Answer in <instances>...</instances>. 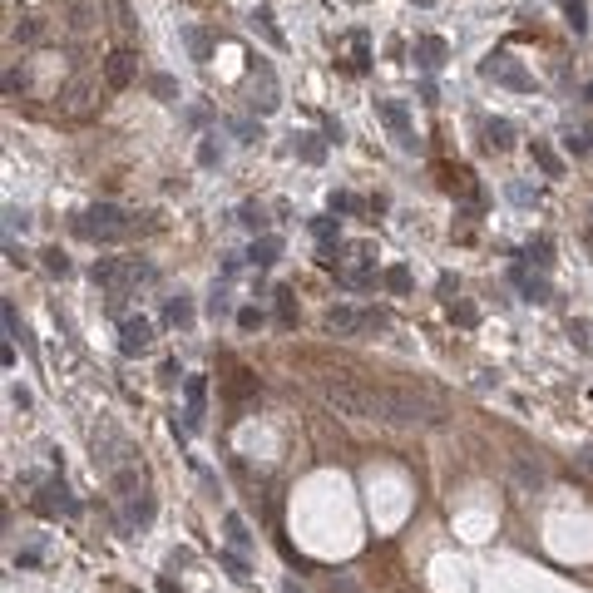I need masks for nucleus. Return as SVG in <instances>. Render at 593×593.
<instances>
[{
    "label": "nucleus",
    "mask_w": 593,
    "mask_h": 593,
    "mask_svg": "<svg viewBox=\"0 0 593 593\" xmlns=\"http://www.w3.org/2000/svg\"><path fill=\"white\" fill-rule=\"evenodd\" d=\"M569 25H573V30L588 25V20H583V0H569Z\"/></svg>",
    "instance_id": "obj_29"
},
{
    "label": "nucleus",
    "mask_w": 593,
    "mask_h": 593,
    "mask_svg": "<svg viewBox=\"0 0 593 593\" xmlns=\"http://www.w3.org/2000/svg\"><path fill=\"white\" fill-rule=\"evenodd\" d=\"M277 252H282V238H272V233H262V238L252 242V262H257V267H272Z\"/></svg>",
    "instance_id": "obj_13"
},
{
    "label": "nucleus",
    "mask_w": 593,
    "mask_h": 593,
    "mask_svg": "<svg viewBox=\"0 0 593 593\" xmlns=\"http://www.w3.org/2000/svg\"><path fill=\"white\" fill-rule=\"evenodd\" d=\"M371 401H376L371 420H386V425H436L440 420L436 406L410 396V391H371Z\"/></svg>",
    "instance_id": "obj_2"
},
{
    "label": "nucleus",
    "mask_w": 593,
    "mask_h": 593,
    "mask_svg": "<svg viewBox=\"0 0 593 593\" xmlns=\"http://www.w3.org/2000/svg\"><path fill=\"white\" fill-rule=\"evenodd\" d=\"M94 282H104V287H114V282H119V262H114V257H104V262H94Z\"/></svg>",
    "instance_id": "obj_17"
},
{
    "label": "nucleus",
    "mask_w": 593,
    "mask_h": 593,
    "mask_svg": "<svg viewBox=\"0 0 593 593\" xmlns=\"http://www.w3.org/2000/svg\"><path fill=\"white\" fill-rule=\"evenodd\" d=\"M124 233H129V218L114 203H99L79 218V238H89V242H119Z\"/></svg>",
    "instance_id": "obj_3"
},
{
    "label": "nucleus",
    "mask_w": 593,
    "mask_h": 593,
    "mask_svg": "<svg viewBox=\"0 0 593 593\" xmlns=\"http://www.w3.org/2000/svg\"><path fill=\"white\" fill-rule=\"evenodd\" d=\"M238 327H247V332L262 327V311H257V307H242V311H238Z\"/></svg>",
    "instance_id": "obj_26"
},
{
    "label": "nucleus",
    "mask_w": 593,
    "mask_h": 593,
    "mask_svg": "<svg viewBox=\"0 0 593 593\" xmlns=\"http://www.w3.org/2000/svg\"><path fill=\"white\" fill-rule=\"evenodd\" d=\"M252 20H257V30H262V35H267V40H272V45H277V49H282V30H277V25H272V10H267V6H257V15H252Z\"/></svg>",
    "instance_id": "obj_16"
},
{
    "label": "nucleus",
    "mask_w": 593,
    "mask_h": 593,
    "mask_svg": "<svg viewBox=\"0 0 593 593\" xmlns=\"http://www.w3.org/2000/svg\"><path fill=\"white\" fill-rule=\"evenodd\" d=\"M203 396H208V381L203 376H188V430L203 425Z\"/></svg>",
    "instance_id": "obj_11"
},
{
    "label": "nucleus",
    "mask_w": 593,
    "mask_h": 593,
    "mask_svg": "<svg viewBox=\"0 0 593 593\" xmlns=\"http://www.w3.org/2000/svg\"><path fill=\"white\" fill-rule=\"evenodd\" d=\"M223 564H228V573H233V578H247V564H242V559H238V554H228V559H223Z\"/></svg>",
    "instance_id": "obj_32"
},
{
    "label": "nucleus",
    "mask_w": 593,
    "mask_h": 593,
    "mask_svg": "<svg viewBox=\"0 0 593 593\" xmlns=\"http://www.w3.org/2000/svg\"><path fill=\"white\" fill-rule=\"evenodd\" d=\"M391 316L386 311H356V307H332L327 311V332L337 337H356V332H386Z\"/></svg>",
    "instance_id": "obj_4"
},
{
    "label": "nucleus",
    "mask_w": 593,
    "mask_h": 593,
    "mask_svg": "<svg viewBox=\"0 0 593 593\" xmlns=\"http://www.w3.org/2000/svg\"><path fill=\"white\" fill-rule=\"evenodd\" d=\"M583 465H588V470H593V450H588V455H583Z\"/></svg>",
    "instance_id": "obj_33"
},
{
    "label": "nucleus",
    "mask_w": 593,
    "mask_h": 593,
    "mask_svg": "<svg viewBox=\"0 0 593 593\" xmlns=\"http://www.w3.org/2000/svg\"><path fill=\"white\" fill-rule=\"evenodd\" d=\"M164 316L174 321V327H188V321H193V307H188V297H183V292H178V297H169Z\"/></svg>",
    "instance_id": "obj_14"
},
{
    "label": "nucleus",
    "mask_w": 593,
    "mask_h": 593,
    "mask_svg": "<svg viewBox=\"0 0 593 593\" xmlns=\"http://www.w3.org/2000/svg\"><path fill=\"white\" fill-rule=\"evenodd\" d=\"M119 337H124L119 346H124V351L134 356V351H144V346L153 341V327H148V321H144V316H129V321H124V327H119Z\"/></svg>",
    "instance_id": "obj_7"
},
{
    "label": "nucleus",
    "mask_w": 593,
    "mask_h": 593,
    "mask_svg": "<svg viewBox=\"0 0 593 593\" xmlns=\"http://www.w3.org/2000/svg\"><path fill=\"white\" fill-rule=\"evenodd\" d=\"M277 316L292 321V292H277Z\"/></svg>",
    "instance_id": "obj_31"
},
{
    "label": "nucleus",
    "mask_w": 593,
    "mask_h": 593,
    "mask_svg": "<svg viewBox=\"0 0 593 593\" xmlns=\"http://www.w3.org/2000/svg\"><path fill=\"white\" fill-rule=\"evenodd\" d=\"M104 79H109V89H124V84L134 79V55H129V49H114V55H109Z\"/></svg>",
    "instance_id": "obj_9"
},
{
    "label": "nucleus",
    "mask_w": 593,
    "mask_h": 593,
    "mask_svg": "<svg viewBox=\"0 0 593 593\" xmlns=\"http://www.w3.org/2000/svg\"><path fill=\"white\" fill-rule=\"evenodd\" d=\"M327 593H361V583H356L351 573H332V583H327Z\"/></svg>",
    "instance_id": "obj_20"
},
{
    "label": "nucleus",
    "mask_w": 593,
    "mask_h": 593,
    "mask_svg": "<svg viewBox=\"0 0 593 593\" xmlns=\"http://www.w3.org/2000/svg\"><path fill=\"white\" fill-rule=\"evenodd\" d=\"M297 139H302L297 148H302V158H307V164H321V144H316L311 134H297Z\"/></svg>",
    "instance_id": "obj_21"
},
{
    "label": "nucleus",
    "mask_w": 593,
    "mask_h": 593,
    "mask_svg": "<svg viewBox=\"0 0 593 593\" xmlns=\"http://www.w3.org/2000/svg\"><path fill=\"white\" fill-rule=\"evenodd\" d=\"M534 158H539V164H544V174H559V158L544 148V144H534Z\"/></svg>",
    "instance_id": "obj_25"
},
{
    "label": "nucleus",
    "mask_w": 593,
    "mask_h": 593,
    "mask_svg": "<svg viewBox=\"0 0 593 593\" xmlns=\"http://www.w3.org/2000/svg\"><path fill=\"white\" fill-rule=\"evenodd\" d=\"M484 79H500V84H509V89H534V79L509 60V55H495V60H484Z\"/></svg>",
    "instance_id": "obj_5"
},
{
    "label": "nucleus",
    "mask_w": 593,
    "mask_h": 593,
    "mask_svg": "<svg viewBox=\"0 0 593 593\" xmlns=\"http://www.w3.org/2000/svg\"><path fill=\"white\" fill-rule=\"evenodd\" d=\"M332 208H337V213H356V208H361V203H356V198H351V193H337V198H332Z\"/></svg>",
    "instance_id": "obj_30"
},
{
    "label": "nucleus",
    "mask_w": 593,
    "mask_h": 593,
    "mask_svg": "<svg viewBox=\"0 0 593 593\" xmlns=\"http://www.w3.org/2000/svg\"><path fill=\"white\" fill-rule=\"evenodd\" d=\"M356 262H371V247H356ZM351 287H371V272H346Z\"/></svg>",
    "instance_id": "obj_19"
},
{
    "label": "nucleus",
    "mask_w": 593,
    "mask_h": 593,
    "mask_svg": "<svg viewBox=\"0 0 593 593\" xmlns=\"http://www.w3.org/2000/svg\"><path fill=\"white\" fill-rule=\"evenodd\" d=\"M311 233H316V242H332V238H337V223H332V218H316Z\"/></svg>",
    "instance_id": "obj_24"
},
{
    "label": "nucleus",
    "mask_w": 593,
    "mask_h": 593,
    "mask_svg": "<svg viewBox=\"0 0 593 593\" xmlns=\"http://www.w3.org/2000/svg\"><path fill=\"white\" fill-rule=\"evenodd\" d=\"M45 267H49V272H55V277H65V272H70V257H65V252L55 247V252H45Z\"/></svg>",
    "instance_id": "obj_23"
},
{
    "label": "nucleus",
    "mask_w": 593,
    "mask_h": 593,
    "mask_svg": "<svg viewBox=\"0 0 593 593\" xmlns=\"http://www.w3.org/2000/svg\"><path fill=\"white\" fill-rule=\"evenodd\" d=\"M242 223H247V228H252V233H257V228H262V223H267V218H262V208H257V203H247V208H242Z\"/></svg>",
    "instance_id": "obj_27"
},
{
    "label": "nucleus",
    "mask_w": 593,
    "mask_h": 593,
    "mask_svg": "<svg viewBox=\"0 0 593 593\" xmlns=\"http://www.w3.org/2000/svg\"><path fill=\"white\" fill-rule=\"evenodd\" d=\"M49 514H79V505L70 500V490H65V484H49V490H45V500H40Z\"/></svg>",
    "instance_id": "obj_12"
},
{
    "label": "nucleus",
    "mask_w": 593,
    "mask_h": 593,
    "mask_svg": "<svg viewBox=\"0 0 593 593\" xmlns=\"http://www.w3.org/2000/svg\"><path fill=\"white\" fill-rule=\"evenodd\" d=\"M188 45H193V55H198V60H208V35H203V30H193V35H188Z\"/></svg>",
    "instance_id": "obj_28"
},
{
    "label": "nucleus",
    "mask_w": 593,
    "mask_h": 593,
    "mask_svg": "<svg viewBox=\"0 0 593 593\" xmlns=\"http://www.w3.org/2000/svg\"><path fill=\"white\" fill-rule=\"evenodd\" d=\"M415 60H420L425 70H440V65H445V40H436V35L415 40Z\"/></svg>",
    "instance_id": "obj_10"
},
{
    "label": "nucleus",
    "mask_w": 593,
    "mask_h": 593,
    "mask_svg": "<svg viewBox=\"0 0 593 593\" xmlns=\"http://www.w3.org/2000/svg\"><path fill=\"white\" fill-rule=\"evenodd\" d=\"M509 124L505 119H490V124H484V144H490V148H509Z\"/></svg>",
    "instance_id": "obj_15"
},
{
    "label": "nucleus",
    "mask_w": 593,
    "mask_h": 593,
    "mask_svg": "<svg viewBox=\"0 0 593 593\" xmlns=\"http://www.w3.org/2000/svg\"><path fill=\"white\" fill-rule=\"evenodd\" d=\"M228 539H233L238 549H247V544H252V534H247V524H242L238 514H228Z\"/></svg>",
    "instance_id": "obj_18"
},
{
    "label": "nucleus",
    "mask_w": 593,
    "mask_h": 593,
    "mask_svg": "<svg viewBox=\"0 0 593 593\" xmlns=\"http://www.w3.org/2000/svg\"><path fill=\"white\" fill-rule=\"evenodd\" d=\"M316 391H321V401H327L337 415H346V420H371V415H376V401H371V391H366V386H356L346 371H332V376H321V381H316Z\"/></svg>",
    "instance_id": "obj_1"
},
{
    "label": "nucleus",
    "mask_w": 593,
    "mask_h": 593,
    "mask_svg": "<svg viewBox=\"0 0 593 593\" xmlns=\"http://www.w3.org/2000/svg\"><path fill=\"white\" fill-rule=\"evenodd\" d=\"M381 119L396 129V139H401V148H415V134H410V114H406V104H396V99H386L381 104Z\"/></svg>",
    "instance_id": "obj_6"
},
{
    "label": "nucleus",
    "mask_w": 593,
    "mask_h": 593,
    "mask_svg": "<svg viewBox=\"0 0 593 593\" xmlns=\"http://www.w3.org/2000/svg\"><path fill=\"white\" fill-rule=\"evenodd\" d=\"M514 484H519V490H544V465H539V460H529V455H514Z\"/></svg>",
    "instance_id": "obj_8"
},
{
    "label": "nucleus",
    "mask_w": 593,
    "mask_h": 593,
    "mask_svg": "<svg viewBox=\"0 0 593 593\" xmlns=\"http://www.w3.org/2000/svg\"><path fill=\"white\" fill-rule=\"evenodd\" d=\"M386 287H391V292H410V272H406V267H391V272H386Z\"/></svg>",
    "instance_id": "obj_22"
}]
</instances>
